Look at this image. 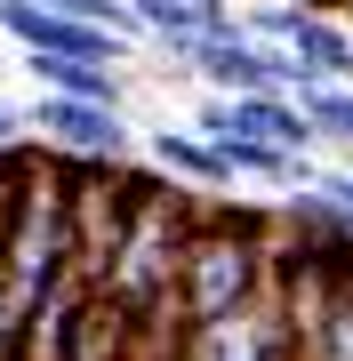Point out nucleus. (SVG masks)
I'll return each mask as SVG.
<instances>
[{"label": "nucleus", "mask_w": 353, "mask_h": 361, "mask_svg": "<svg viewBox=\"0 0 353 361\" xmlns=\"http://www.w3.org/2000/svg\"><path fill=\"white\" fill-rule=\"evenodd\" d=\"M0 32L16 40L25 56H80V65H129V40L89 25V16L40 8V0H0Z\"/></svg>", "instance_id": "obj_1"}, {"label": "nucleus", "mask_w": 353, "mask_h": 361, "mask_svg": "<svg viewBox=\"0 0 353 361\" xmlns=\"http://www.w3.org/2000/svg\"><path fill=\"white\" fill-rule=\"evenodd\" d=\"M169 361H297V329L273 297H257L233 322H201V329H177V353Z\"/></svg>", "instance_id": "obj_2"}, {"label": "nucleus", "mask_w": 353, "mask_h": 361, "mask_svg": "<svg viewBox=\"0 0 353 361\" xmlns=\"http://www.w3.org/2000/svg\"><path fill=\"white\" fill-rule=\"evenodd\" d=\"M25 129L65 161H129V113L120 104H80V97H40L25 113Z\"/></svg>", "instance_id": "obj_3"}, {"label": "nucleus", "mask_w": 353, "mask_h": 361, "mask_svg": "<svg viewBox=\"0 0 353 361\" xmlns=\"http://www.w3.org/2000/svg\"><path fill=\"white\" fill-rule=\"evenodd\" d=\"M281 56L297 65L305 89H321V80H353V32L337 25V16L297 8V16H289V32H281Z\"/></svg>", "instance_id": "obj_4"}, {"label": "nucleus", "mask_w": 353, "mask_h": 361, "mask_svg": "<svg viewBox=\"0 0 353 361\" xmlns=\"http://www.w3.org/2000/svg\"><path fill=\"white\" fill-rule=\"evenodd\" d=\"M144 153H153V169L169 185H193V193H233V169H225V153L209 137H193V129H153L144 137Z\"/></svg>", "instance_id": "obj_5"}, {"label": "nucleus", "mask_w": 353, "mask_h": 361, "mask_svg": "<svg viewBox=\"0 0 353 361\" xmlns=\"http://www.w3.org/2000/svg\"><path fill=\"white\" fill-rule=\"evenodd\" d=\"M25 73L40 80V97H80V104H120V97H129L120 65H80V56H25Z\"/></svg>", "instance_id": "obj_6"}, {"label": "nucleus", "mask_w": 353, "mask_h": 361, "mask_svg": "<svg viewBox=\"0 0 353 361\" xmlns=\"http://www.w3.org/2000/svg\"><path fill=\"white\" fill-rule=\"evenodd\" d=\"M297 361H353V265L337 273L329 305L314 313V329H305V353H297Z\"/></svg>", "instance_id": "obj_7"}, {"label": "nucleus", "mask_w": 353, "mask_h": 361, "mask_svg": "<svg viewBox=\"0 0 353 361\" xmlns=\"http://www.w3.org/2000/svg\"><path fill=\"white\" fill-rule=\"evenodd\" d=\"M297 113H305V129H314V145L353 153V80H321V89H305Z\"/></svg>", "instance_id": "obj_8"}, {"label": "nucleus", "mask_w": 353, "mask_h": 361, "mask_svg": "<svg viewBox=\"0 0 353 361\" xmlns=\"http://www.w3.org/2000/svg\"><path fill=\"white\" fill-rule=\"evenodd\" d=\"M40 8L89 16V25H105V32H120V40H137V16H129V0H40Z\"/></svg>", "instance_id": "obj_9"}, {"label": "nucleus", "mask_w": 353, "mask_h": 361, "mask_svg": "<svg viewBox=\"0 0 353 361\" xmlns=\"http://www.w3.org/2000/svg\"><path fill=\"white\" fill-rule=\"evenodd\" d=\"M185 8H193L209 32H217V25H233V0H185Z\"/></svg>", "instance_id": "obj_10"}, {"label": "nucleus", "mask_w": 353, "mask_h": 361, "mask_svg": "<svg viewBox=\"0 0 353 361\" xmlns=\"http://www.w3.org/2000/svg\"><path fill=\"white\" fill-rule=\"evenodd\" d=\"M16 137H32V129H25V113H16L8 97H0V145H16Z\"/></svg>", "instance_id": "obj_11"}]
</instances>
